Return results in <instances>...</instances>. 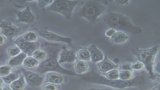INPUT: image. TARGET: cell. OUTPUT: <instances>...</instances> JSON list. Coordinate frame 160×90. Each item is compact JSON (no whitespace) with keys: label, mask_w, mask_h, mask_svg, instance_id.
<instances>
[{"label":"cell","mask_w":160,"mask_h":90,"mask_svg":"<svg viewBox=\"0 0 160 90\" xmlns=\"http://www.w3.org/2000/svg\"><path fill=\"white\" fill-rule=\"evenodd\" d=\"M87 49L90 54L91 60L93 62H99L103 59L104 57L103 53L95 45L92 44Z\"/></svg>","instance_id":"5bb4252c"},{"label":"cell","mask_w":160,"mask_h":90,"mask_svg":"<svg viewBox=\"0 0 160 90\" xmlns=\"http://www.w3.org/2000/svg\"><path fill=\"white\" fill-rule=\"evenodd\" d=\"M25 40L29 42H35L39 38L38 33L35 31H29L25 32L22 36Z\"/></svg>","instance_id":"44dd1931"},{"label":"cell","mask_w":160,"mask_h":90,"mask_svg":"<svg viewBox=\"0 0 160 90\" xmlns=\"http://www.w3.org/2000/svg\"><path fill=\"white\" fill-rule=\"evenodd\" d=\"M32 56L38 62H42L47 58L48 53L46 50L39 49L34 52Z\"/></svg>","instance_id":"ffe728a7"},{"label":"cell","mask_w":160,"mask_h":90,"mask_svg":"<svg viewBox=\"0 0 160 90\" xmlns=\"http://www.w3.org/2000/svg\"><path fill=\"white\" fill-rule=\"evenodd\" d=\"M45 46L48 56L45 60L39 63L36 70L37 72L43 74L48 72H56L71 76H80L65 69L59 65L57 58L61 49L58 45L46 44Z\"/></svg>","instance_id":"7a4b0ae2"},{"label":"cell","mask_w":160,"mask_h":90,"mask_svg":"<svg viewBox=\"0 0 160 90\" xmlns=\"http://www.w3.org/2000/svg\"><path fill=\"white\" fill-rule=\"evenodd\" d=\"M116 31L115 28H110L106 31L105 35L107 37L111 38Z\"/></svg>","instance_id":"d6a6232c"},{"label":"cell","mask_w":160,"mask_h":90,"mask_svg":"<svg viewBox=\"0 0 160 90\" xmlns=\"http://www.w3.org/2000/svg\"><path fill=\"white\" fill-rule=\"evenodd\" d=\"M133 73L132 72L121 70L119 72V78L123 80H129L132 78Z\"/></svg>","instance_id":"cb8c5ba5"},{"label":"cell","mask_w":160,"mask_h":90,"mask_svg":"<svg viewBox=\"0 0 160 90\" xmlns=\"http://www.w3.org/2000/svg\"><path fill=\"white\" fill-rule=\"evenodd\" d=\"M19 78L18 74L15 72L9 73L7 76L2 77V79L5 82L10 83L17 80Z\"/></svg>","instance_id":"d4e9b609"},{"label":"cell","mask_w":160,"mask_h":90,"mask_svg":"<svg viewBox=\"0 0 160 90\" xmlns=\"http://www.w3.org/2000/svg\"><path fill=\"white\" fill-rule=\"evenodd\" d=\"M160 84L159 83L150 90H159Z\"/></svg>","instance_id":"8d00e7d4"},{"label":"cell","mask_w":160,"mask_h":90,"mask_svg":"<svg viewBox=\"0 0 160 90\" xmlns=\"http://www.w3.org/2000/svg\"><path fill=\"white\" fill-rule=\"evenodd\" d=\"M23 52L29 56H32L35 50L39 49L40 44L35 42H29L25 40L22 36L18 38L14 42Z\"/></svg>","instance_id":"52a82bcc"},{"label":"cell","mask_w":160,"mask_h":90,"mask_svg":"<svg viewBox=\"0 0 160 90\" xmlns=\"http://www.w3.org/2000/svg\"><path fill=\"white\" fill-rule=\"evenodd\" d=\"M65 81L64 77L58 73L49 72L44 76L43 83L50 82L57 85L61 84Z\"/></svg>","instance_id":"4fadbf2b"},{"label":"cell","mask_w":160,"mask_h":90,"mask_svg":"<svg viewBox=\"0 0 160 90\" xmlns=\"http://www.w3.org/2000/svg\"><path fill=\"white\" fill-rule=\"evenodd\" d=\"M39 34L40 36L48 41L63 42L72 45L71 38L62 37L47 30H40Z\"/></svg>","instance_id":"30bf717a"},{"label":"cell","mask_w":160,"mask_h":90,"mask_svg":"<svg viewBox=\"0 0 160 90\" xmlns=\"http://www.w3.org/2000/svg\"><path fill=\"white\" fill-rule=\"evenodd\" d=\"M25 86L24 77H22L18 80L12 82L10 87L12 90H22Z\"/></svg>","instance_id":"603a6c76"},{"label":"cell","mask_w":160,"mask_h":90,"mask_svg":"<svg viewBox=\"0 0 160 90\" xmlns=\"http://www.w3.org/2000/svg\"><path fill=\"white\" fill-rule=\"evenodd\" d=\"M86 81L93 84L104 85L119 89L132 87H141L146 83L148 77L145 72L137 75L134 77L127 80L110 79L94 72H90L82 76Z\"/></svg>","instance_id":"6da1fadb"},{"label":"cell","mask_w":160,"mask_h":90,"mask_svg":"<svg viewBox=\"0 0 160 90\" xmlns=\"http://www.w3.org/2000/svg\"><path fill=\"white\" fill-rule=\"evenodd\" d=\"M115 3L118 5H125L128 4L129 0H114L113 1Z\"/></svg>","instance_id":"836d02e7"},{"label":"cell","mask_w":160,"mask_h":90,"mask_svg":"<svg viewBox=\"0 0 160 90\" xmlns=\"http://www.w3.org/2000/svg\"><path fill=\"white\" fill-rule=\"evenodd\" d=\"M0 28L1 29L2 33L10 39L17 35L20 31L19 28L8 20L1 22Z\"/></svg>","instance_id":"ba28073f"},{"label":"cell","mask_w":160,"mask_h":90,"mask_svg":"<svg viewBox=\"0 0 160 90\" xmlns=\"http://www.w3.org/2000/svg\"><path fill=\"white\" fill-rule=\"evenodd\" d=\"M159 48V46L156 45L150 48H135L132 50L133 54L143 64L148 71V78L152 80L156 79L158 77L153 71V65Z\"/></svg>","instance_id":"277c9868"},{"label":"cell","mask_w":160,"mask_h":90,"mask_svg":"<svg viewBox=\"0 0 160 90\" xmlns=\"http://www.w3.org/2000/svg\"><path fill=\"white\" fill-rule=\"evenodd\" d=\"M0 90H2V89L1 88H0Z\"/></svg>","instance_id":"7bdbcfd3"},{"label":"cell","mask_w":160,"mask_h":90,"mask_svg":"<svg viewBox=\"0 0 160 90\" xmlns=\"http://www.w3.org/2000/svg\"><path fill=\"white\" fill-rule=\"evenodd\" d=\"M12 70L11 68L7 64L0 65V76H5L10 73Z\"/></svg>","instance_id":"484cf974"},{"label":"cell","mask_w":160,"mask_h":90,"mask_svg":"<svg viewBox=\"0 0 160 90\" xmlns=\"http://www.w3.org/2000/svg\"><path fill=\"white\" fill-rule=\"evenodd\" d=\"M76 55L77 59L88 61L91 60L90 54L88 50L82 49L80 50L77 53Z\"/></svg>","instance_id":"7402d4cb"},{"label":"cell","mask_w":160,"mask_h":90,"mask_svg":"<svg viewBox=\"0 0 160 90\" xmlns=\"http://www.w3.org/2000/svg\"><path fill=\"white\" fill-rule=\"evenodd\" d=\"M78 2L76 0H54L49 9L60 13L66 18L70 19L72 11Z\"/></svg>","instance_id":"8992f818"},{"label":"cell","mask_w":160,"mask_h":90,"mask_svg":"<svg viewBox=\"0 0 160 90\" xmlns=\"http://www.w3.org/2000/svg\"><path fill=\"white\" fill-rule=\"evenodd\" d=\"M106 77L110 79H118L119 78V72L115 69L111 70L107 72Z\"/></svg>","instance_id":"4316f807"},{"label":"cell","mask_w":160,"mask_h":90,"mask_svg":"<svg viewBox=\"0 0 160 90\" xmlns=\"http://www.w3.org/2000/svg\"><path fill=\"white\" fill-rule=\"evenodd\" d=\"M76 55L72 51L68 50L66 47H63L58 60L60 64L64 62H72L76 60Z\"/></svg>","instance_id":"8fae6325"},{"label":"cell","mask_w":160,"mask_h":90,"mask_svg":"<svg viewBox=\"0 0 160 90\" xmlns=\"http://www.w3.org/2000/svg\"><path fill=\"white\" fill-rule=\"evenodd\" d=\"M97 66L99 70L103 72H108L118 67V66L109 59L107 56L98 63Z\"/></svg>","instance_id":"9a60e30c"},{"label":"cell","mask_w":160,"mask_h":90,"mask_svg":"<svg viewBox=\"0 0 160 90\" xmlns=\"http://www.w3.org/2000/svg\"><path fill=\"white\" fill-rule=\"evenodd\" d=\"M74 62V67L77 74H83L88 71V65L85 61L76 59Z\"/></svg>","instance_id":"ac0fdd59"},{"label":"cell","mask_w":160,"mask_h":90,"mask_svg":"<svg viewBox=\"0 0 160 90\" xmlns=\"http://www.w3.org/2000/svg\"><path fill=\"white\" fill-rule=\"evenodd\" d=\"M119 69L122 70L133 71L132 63L129 62H125L122 63L119 67Z\"/></svg>","instance_id":"f546056e"},{"label":"cell","mask_w":160,"mask_h":90,"mask_svg":"<svg viewBox=\"0 0 160 90\" xmlns=\"http://www.w3.org/2000/svg\"><path fill=\"white\" fill-rule=\"evenodd\" d=\"M105 11V7L100 1H86L79 11L78 14L91 23L94 22Z\"/></svg>","instance_id":"5b68a950"},{"label":"cell","mask_w":160,"mask_h":90,"mask_svg":"<svg viewBox=\"0 0 160 90\" xmlns=\"http://www.w3.org/2000/svg\"><path fill=\"white\" fill-rule=\"evenodd\" d=\"M2 90H12L11 88L9 87H5L3 88Z\"/></svg>","instance_id":"ab89813d"},{"label":"cell","mask_w":160,"mask_h":90,"mask_svg":"<svg viewBox=\"0 0 160 90\" xmlns=\"http://www.w3.org/2000/svg\"><path fill=\"white\" fill-rule=\"evenodd\" d=\"M85 90H114L111 89H100L96 88H91L86 89Z\"/></svg>","instance_id":"d590c367"},{"label":"cell","mask_w":160,"mask_h":90,"mask_svg":"<svg viewBox=\"0 0 160 90\" xmlns=\"http://www.w3.org/2000/svg\"><path fill=\"white\" fill-rule=\"evenodd\" d=\"M20 50L18 47L12 46L8 48V53L9 56L13 57L19 54Z\"/></svg>","instance_id":"f1b7e54d"},{"label":"cell","mask_w":160,"mask_h":90,"mask_svg":"<svg viewBox=\"0 0 160 90\" xmlns=\"http://www.w3.org/2000/svg\"><path fill=\"white\" fill-rule=\"evenodd\" d=\"M3 57V55L2 54H0V61L1 60Z\"/></svg>","instance_id":"60d3db41"},{"label":"cell","mask_w":160,"mask_h":90,"mask_svg":"<svg viewBox=\"0 0 160 90\" xmlns=\"http://www.w3.org/2000/svg\"><path fill=\"white\" fill-rule=\"evenodd\" d=\"M58 85L50 82L43 83L42 86V90H58Z\"/></svg>","instance_id":"83f0119b"},{"label":"cell","mask_w":160,"mask_h":90,"mask_svg":"<svg viewBox=\"0 0 160 90\" xmlns=\"http://www.w3.org/2000/svg\"><path fill=\"white\" fill-rule=\"evenodd\" d=\"M4 1L0 0V5H1L3 3Z\"/></svg>","instance_id":"b9f144b4"},{"label":"cell","mask_w":160,"mask_h":90,"mask_svg":"<svg viewBox=\"0 0 160 90\" xmlns=\"http://www.w3.org/2000/svg\"><path fill=\"white\" fill-rule=\"evenodd\" d=\"M159 62L158 63L156 67V70L159 73Z\"/></svg>","instance_id":"74e56055"},{"label":"cell","mask_w":160,"mask_h":90,"mask_svg":"<svg viewBox=\"0 0 160 90\" xmlns=\"http://www.w3.org/2000/svg\"><path fill=\"white\" fill-rule=\"evenodd\" d=\"M103 22L108 26L115 29L134 35L139 34L142 32L141 28L133 24L129 18L119 13H108L104 18Z\"/></svg>","instance_id":"3957f363"},{"label":"cell","mask_w":160,"mask_h":90,"mask_svg":"<svg viewBox=\"0 0 160 90\" xmlns=\"http://www.w3.org/2000/svg\"><path fill=\"white\" fill-rule=\"evenodd\" d=\"M17 14L18 22L30 24L34 21L35 17L29 7L23 10L18 12Z\"/></svg>","instance_id":"7c38bea8"},{"label":"cell","mask_w":160,"mask_h":90,"mask_svg":"<svg viewBox=\"0 0 160 90\" xmlns=\"http://www.w3.org/2000/svg\"><path fill=\"white\" fill-rule=\"evenodd\" d=\"M129 38V37L125 33L116 31L110 38V40L113 43L118 44L125 42Z\"/></svg>","instance_id":"e0dca14e"},{"label":"cell","mask_w":160,"mask_h":90,"mask_svg":"<svg viewBox=\"0 0 160 90\" xmlns=\"http://www.w3.org/2000/svg\"><path fill=\"white\" fill-rule=\"evenodd\" d=\"M3 84V82L2 80L0 78V88L2 86Z\"/></svg>","instance_id":"f35d334b"},{"label":"cell","mask_w":160,"mask_h":90,"mask_svg":"<svg viewBox=\"0 0 160 90\" xmlns=\"http://www.w3.org/2000/svg\"><path fill=\"white\" fill-rule=\"evenodd\" d=\"M132 67L133 70L139 71L143 69L144 65L140 62H134L132 64Z\"/></svg>","instance_id":"4dcf8cb0"},{"label":"cell","mask_w":160,"mask_h":90,"mask_svg":"<svg viewBox=\"0 0 160 90\" xmlns=\"http://www.w3.org/2000/svg\"><path fill=\"white\" fill-rule=\"evenodd\" d=\"M6 39L2 35L0 34V46L3 45L5 42Z\"/></svg>","instance_id":"e575fe53"},{"label":"cell","mask_w":160,"mask_h":90,"mask_svg":"<svg viewBox=\"0 0 160 90\" xmlns=\"http://www.w3.org/2000/svg\"><path fill=\"white\" fill-rule=\"evenodd\" d=\"M53 0H38L39 6L41 8H43L46 6L52 3Z\"/></svg>","instance_id":"1f68e13d"},{"label":"cell","mask_w":160,"mask_h":90,"mask_svg":"<svg viewBox=\"0 0 160 90\" xmlns=\"http://www.w3.org/2000/svg\"><path fill=\"white\" fill-rule=\"evenodd\" d=\"M39 63V62L31 56L26 58L23 62V66L28 69L35 68L38 67Z\"/></svg>","instance_id":"d6986e66"},{"label":"cell","mask_w":160,"mask_h":90,"mask_svg":"<svg viewBox=\"0 0 160 90\" xmlns=\"http://www.w3.org/2000/svg\"><path fill=\"white\" fill-rule=\"evenodd\" d=\"M26 57L27 55L25 53L22 52L16 56L9 58L7 61V64L11 68L19 66L22 63Z\"/></svg>","instance_id":"2e32d148"},{"label":"cell","mask_w":160,"mask_h":90,"mask_svg":"<svg viewBox=\"0 0 160 90\" xmlns=\"http://www.w3.org/2000/svg\"><path fill=\"white\" fill-rule=\"evenodd\" d=\"M23 72L26 81L30 86L33 87H37L43 83L44 77L39 74L24 70Z\"/></svg>","instance_id":"9c48e42d"}]
</instances>
